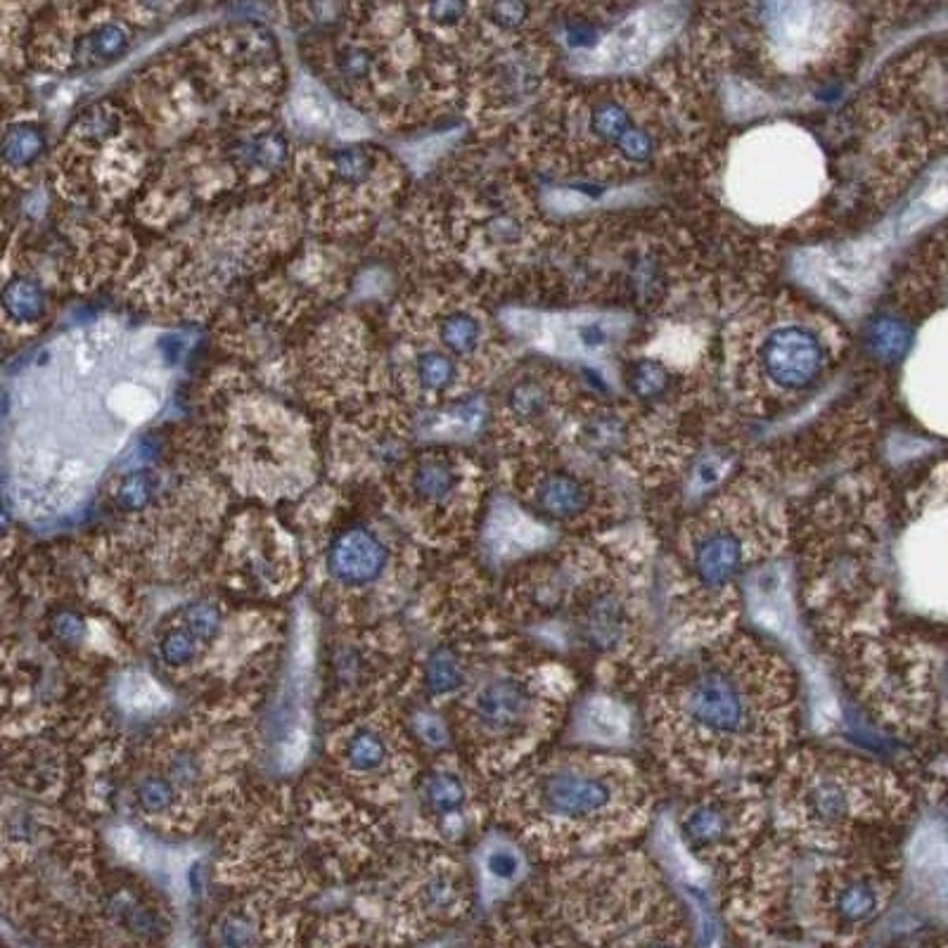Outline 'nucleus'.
Returning a JSON list of instances; mask_svg holds the SVG:
<instances>
[{
    "instance_id": "f8f14e48",
    "label": "nucleus",
    "mask_w": 948,
    "mask_h": 948,
    "mask_svg": "<svg viewBox=\"0 0 948 948\" xmlns=\"http://www.w3.org/2000/svg\"><path fill=\"white\" fill-rule=\"evenodd\" d=\"M522 496L536 520L557 527H588L600 520V493L588 477L562 467L536 470L524 477Z\"/></svg>"
},
{
    "instance_id": "cd10ccee",
    "label": "nucleus",
    "mask_w": 948,
    "mask_h": 948,
    "mask_svg": "<svg viewBox=\"0 0 948 948\" xmlns=\"http://www.w3.org/2000/svg\"><path fill=\"white\" fill-rule=\"evenodd\" d=\"M159 655L169 666H185L197 655V638L190 631H169L159 643Z\"/></svg>"
},
{
    "instance_id": "aec40b11",
    "label": "nucleus",
    "mask_w": 948,
    "mask_h": 948,
    "mask_svg": "<svg viewBox=\"0 0 948 948\" xmlns=\"http://www.w3.org/2000/svg\"><path fill=\"white\" fill-rule=\"evenodd\" d=\"M425 688L432 697H451L470 688V666L460 652L439 648L425 662Z\"/></svg>"
},
{
    "instance_id": "7c9ffc66",
    "label": "nucleus",
    "mask_w": 948,
    "mask_h": 948,
    "mask_svg": "<svg viewBox=\"0 0 948 948\" xmlns=\"http://www.w3.org/2000/svg\"><path fill=\"white\" fill-rule=\"evenodd\" d=\"M666 384V370L655 361H640L631 373V387L633 392L643 399L657 396Z\"/></svg>"
},
{
    "instance_id": "39448f33",
    "label": "nucleus",
    "mask_w": 948,
    "mask_h": 948,
    "mask_svg": "<svg viewBox=\"0 0 948 948\" xmlns=\"http://www.w3.org/2000/svg\"><path fill=\"white\" fill-rule=\"evenodd\" d=\"M567 666L524 652L465 690L460 723L479 771L501 780L546 752L574 700Z\"/></svg>"
},
{
    "instance_id": "ddd939ff",
    "label": "nucleus",
    "mask_w": 948,
    "mask_h": 948,
    "mask_svg": "<svg viewBox=\"0 0 948 948\" xmlns=\"http://www.w3.org/2000/svg\"><path fill=\"white\" fill-rule=\"evenodd\" d=\"M565 728L574 747L614 752L631 742L636 723L629 704L621 702L617 695L593 693L569 709Z\"/></svg>"
},
{
    "instance_id": "a211bd4d",
    "label": "nucleus",
    "mask_w": 948,
    "mask_h": 948,
    "mask_svg": "<svg viewBox=\"0 0 948 948\" xmlns=\"http://www.w3.org/2000/svg\"><path fill=\"white\" fill-rule=\"evenodd\" d=\"M434 332H437L441 351L456 361L472 358L484 344V323L479 316H474V311L463 306L441 311Z\"/></svg>"
},
{
    "instance_id": "4468645a",
    "label": "nucleus",
    "mask_w": 948,
    "mask_h": 948,
    "mask_svg": "<svg viewBox=\"0 0 948 948\" xmlns=\"http://www.w3.org/2000/svg\"><path fill=\"white\" fill-rule=\"evenodd\" d=\"M477 866L486 899H505L527 885L534 858L510 832L498 830L479 847Z\"/></svg>"
},
{
    "instance_id": "b1692460",
    "label": "nucleus",
    "mask_w": 948,
    "mask_h": 948,
    "mask_svg": "<svg viewBox=\"0 0 948 948\" xmlns=\"http://www.w3.org/2000/svg\"><path fill=\"white\" fill-rule=\"evenodd\" d=\"M392 752H389V742L382 733L370 728H361L354 733V738L347 742V761L354 771L373 773L387 764Z\"/></svg>"
},
{
    "instance_id": "20e7f679",
    "label": "nucleus",
    "mask_w": 948,
    "mask_h": 948,
    "mask_svg": "<svg viewBox=\"0 0 948 948\" xmlns=\"http://www.w3.org/2000/svg\"><path fill=\"white\" fill-rule=\"evenodd\" d=\"M768 818L785 842L851 849L863 832L906 821L911 790L892 768L828 747L794 749L775 768Z\"/></svg>"
},
{
    "instance_id": "412c9836",
    "label": "nucleus",
    "mask_w": 948,
    "mask_h": 948,
    "mask_svg": "<svg viewBox=\"0 0 948 948\" xmlns=\"http://www.w3.org/2000/svg\"><path fill=\"white\" fill-rule=\"evenodd\" d=\"M633 128H640V124L619 98L607 95V98L593 100L591 107H588V133L598 143L614 147V152H617V145L629 136Z\"/></svg>"
},
{
    "instance_id": "c9c22d12",
    "label": "nucleus",
    "mask_w": 948,
    "mask_h": 948,
    "mask_svg": "<svg viewBox=\"0 0 948 948\" xmlns=\"http://www.w3.org/2000/svg\"><path fill=\"white\" fill-rule=\"evenodd\" d=\"M114 844H117L119 854L131 858V861H136V856L140 854V842L133 837V832H128V830L114 832Z\"/></svg>"
},
{
    "instance_id": "72a5a7b5",
    "label": "nucleus",
    "mask_w": 948,
    "mask_h": 948,
    "mask_svg": "<svg viewBox=\"0 0 948 948\" xmlns=\"http://www.w3.org/2000/svg\"><path fill=\"white\" fill-rule=\"evenodd\" d=\"M418 730H420L422 740H425L427 745H432V747H444L446 745L448 733H446L444 723H441L437 716L422 714L418 719Z\"/></svg>"
},
{
    "instance_id": "473e14b6",
    "label": "nucleus",
    "mask_w": 948,
    "mask_h": 948,
    "mask_svg": "<svg viewBox=\"0 0 948 948\" xmlns=\"http://www.w3.org/2000/svg\"><path fill=\"white\" fill-rule=\"evenodd\" d=\"M726 467H728L726 460H721L719 463V458H707L704 463L697 465V470L693 474L695 491H707L714 484H719V479L723 477V472H726Z\"/></svg>"
},
{
    "instance_id": "c85d7f7f",
    "label": "nucleus",
    "mask_w": 948,
    "mask_h": 948,
    "mask_svg": "<svg viewBox=\"0 0 948 948\" xmlns=\"http://www.w3.org/2000/svg\"><path fill=\"white\" fill-rule=\"evenodd\" d=\"M185 624H188L185 631H190L197 640L216 638V633L221 629L219 610L211 602H195L185 612Z\"/></svg>"
},
{
    "instance_id": "1a4fd4ad",
    "label": "nucleus",
    "mask_w": 948,
    "mask_h": 948,
    "mask_svg": "<svg viewBox=\"0 0 948 948\" xmlns=\"http://www.w3.org/2000/svg\"><path fill=\"white\" fill-rule=\"evenodd\" d=\"M562 621L567 638L588 655L598 657L614 674L640 671L652 652L650 612L643 588L621 567L605 565L576 595Z\"/></svg>"
},
{
    "instance_id": "e433bc0d",
    "label": "nucleus",
    "mask_w": 948,
    "mask_h": 948,
    "mask_svg": "<svg viewBox=\"0 0 948 948\" xmlns=\"http://www.w3.org/2000/svg\"><path fill=\"white\" fill-rule=\"evenodd\" d=\"M12 531V517L10 512L0 505V538H5Z\"/></svg>"
},
{
    "instance_id": "dca6fc26",
    "label": "nucleus",
    "mask_w": 948,
    "mask_h": 948,
    "mask_svg": "<svg viewBox=\"0 0 948 948\" xmlns=\"http://www.w3.org/2000/svg\"><path fill=\"white\" fill-rule=\"evenodd\" d=\"M420 799L427 813L437 818L441 830L451 839L465 835L474 813V787L456 768H434L422 780Z\"/></svg>"
},
{
    "instance_id": "9b49d317",
    "label": "nucleus",
    "mask_w": 948,
    "mask_h": 948,
    "mask_svg": "<svg viewBox=\"0 0 948 948\" xmlns=\"http://www.w3.org/2000/svg\"><path fill=\"white\" fill-rule=\"evenodd\" d=\"M754 361L766 387L799 394L821 380L830 363V344L809 320H783L761 332Z\"/></svg>"
},
{
    "instance_id": "6e6552de",
    "label": "nucleus",
    "mask_w": 948,
    "mask_h": 948,
    "mask_svg": "<svg viewBox=\"0 0 948 948\" xmlns=\"http://www.w3.org/2000/svg\"><path fill=\"white\" fill-rule=\"evenodd\" d=\"M674 811L681 849L711 873H733L759 847L768 818V794L757 780H726L700 790Z\"/></svg>"
},
{
    "instance_id": "423d86ee",
    "label": "nucleus",
    "mask_w": 948,
    "mask_h": 948,
    "mask_svg": "<svg viewBox=\"0 0 948 948\" xmlns=\"http://www.w3.org/2000/svg\"><path fill=\"white\" fill-rule=\"evenodd\" d=\"M849 683L877 721L903 735L944 738V652L911 636H866L847 643Z\"/></svg>"
},
{
    "instance_id": "0eeeda50",
    "label": "nucleus",
    "mask_w": 948,
    "mask_h": 948,
    "mask_svg": "<svg viewBox=\"0 0 948 948\" xmlns=\"http://www.w3.org/2000/svg\"><path fill=\"white\" fill-rule=\"evenodd\" d=\"M899 873L868 854L835 851L804 875L797 896L802 925L830 946L849 948L873 934L892 908Z\"/></svg>"
},
{
    "instance_id": "c756f323",
    "label": "nucleus",
    "mask_w": 948,
    "mask_h": 948,
    "mask_svg": "<svg viewBox=\"0 0 948 948\" xmlns=\"http://www.w3.org/2000/svg\"><path fill=\"white\" fill-rule=\"evenodd\" d=\"M124 700L131 704L133 709H157L159 704L164 702V695L150 678L133 674L126 678Z\"/></svg>"
},
{
    "instance_id": "f257e3e1",
    "label": "nucleus",
    "mask_w": 948,
    "mask_h": 948,
    "mask_svg": "<svg viewBox=\"0 0 948 948\" xmlns=\"http://www.w3.org/2000/svg\"><path fill=\"white\" fill-rule=\"evenodd\" d=\"M797 688L787 657L754 633L681 652L645 695V738L664 778L693 792L775 771L797 738Z\"/></svg>"
},
{
    "instance_id": "2f4dec72",
    "label": "nucleus",
    "mask_w": 948,
    "mask_h": 948,
    "mask_svg": "<svg viewBox=\"0 0 948 948\" xmlns=\"http://www.w3.org/2000/svg\"><path fill=\"white\" fill-rule=\"evenodd\" d=\"M200 780V761L195 754L178 752L169 761V783L174 787H192Z\"/></svg>"
},
{
    "instance_id": "bb28decb",
    "label": "nucleus",
    "mask_w": 948,
    "mask_h": 948,
    "mask_svg": "<svg viewBox=\"0 0 948 948\" xmlns=\"http://www.w3.org/2000/svg\"><path fill=\"white\" fill-rule=\"evenodd\" d=\"M136 799H138L140 809L152 813V816H157V813H164L171 804H174L176 787L164 778H145L143 783L138 785Z\"/></svg>"
},
{
    "instance_id": "4be33fe9",
    "label": "nucleus",
    "mask_w": 948,
    "mask_h": 948,
    "mask_svg": "<svg viewBox=\"0 0 948 948\" xmlns=\"http://www.w3.org/2000/svg\"><path fill=\"white\" fill-rule=\"evenodd\" d=\"M413 387L422 396H441L458 382V361L441 349H422L411 363Z\"/></svg>"
},
{
    "instance_id": "f704fd0d",
    "label": "nucleus",
    "mask_w": 948,
    "mask_h": 948,
    "mask_svg": "<svg viewBox=\"0 0 948 948\" xmlns=\"http://www.w3.org/2000/svg\"><path fill=\"white\" fill-rule=\"evenodd\" d=\"M53 629H55V633H57V636H60L62 640H67V643H72V640L81 638V633H83V621H81V617H76L74 612H62V614H57V617H55Z\"/></svg>"
},
{
    "instance_id": "f03ea898",
    "label": "nucleus",
    "mask_w": 948,
    "mask_h": 948,
    "mask_svg": "<svg viewBox=\"0 0 948 948\" xmlns=\"http://www.w3.org/2000/svg\"><path fill=\"white\" fill-rule=\"evenodd\" d=\"M491 809L534 861L612 854L648 830L655 787L617 752L569 747L541 752L498 780Z\"/></svg>"
},
{
    "instance_id": "a878e982",
    "label": "nucleus",
    "mask_w": 948,
    "mask_h": 948,
    "mask_svg": "<svg viewBox=\"0 0 948 948\" xmlns=\"http://www.w3.org/2000/svg\"><path fill=\"white\" fill-rule=\"evenodd\" d=\"M157 479L147 470L126 474L117 486V503L124 512H140L155 498Z\"/></svg>"
},
{
    "instance_id": "393cba45",
    "label": "nucleus",
    "mask_w": 948,
    "mask_h": 948,
    "mask_svg": "<svg viewBox=\"0 0 948 948\" xmlns=\"http://www.w3.org/2000/svg\"><path fill=\"white\" fill-rule=\"evenodd\" d=\"M870 347L885 361H896L911 347V330L894 318L877 320L870 330Z\"/></svg>"
},
{
    "instance_id": "2eb2a0df",
    "label": "nucleus",
    "mask_w": 948,
    "mask_h": 948,
    "mask_svg": "<svg viewBox=\"0 0 948 948\" xmlns=\"http://www.w3.org/2000/svg\"><path fill=\"white\" fill-rule=\"evenodd\" d=\"M389 565V548L368 527L344 529L328 550V569L347 586L373 584Z\"/></svg>"
},
{
    "instance_id": "9d476101",
    "label": "nucleus",
    "mask_w": 948,
    "mask_h": 948,
    "mask_svg": "<svg viewBox=\"0 0 948 948\" xmlns=\"http://www.w3.org/2000/svg\"><path fill=\"white\" fill-rule=\"evenodd\" d=\"M408 508L444 538L470 529L479 505V474L463 456L448 451L420 453L403 470Z\"/></svg>"
},
{
    "instance_id": "7ed1b4c3",
    "label": "nucleus",
    "mask_w": 948,
    "mask_h": 948,
    "mask_svg": "<svg viewBox=\"0 0 948 948\" xmlns=\"http://www.w3.org/2000/svg\"><path fill=\"white\" fill-rule=\"evenodd\" d=\"M783 543L778 515L738 493L685 524L662 588L676 643L695 650L738 631L749 576L773 562Z\"/></svg>"
},
{
    "instance_id": "5701e85b",
    "label": "nucleus",
    "mask_w": 948,
    "mask_h": 948,
    "mask_svg": "<svg viewBox=\"0 0 948 948\" xmlns=\"http://www.w3.org/2000/svg\"><path fill=\"white\" fill-rule=\"evenodd\" d=\"M43 152H46V136H43L41 126L31 124V121L12 124L0 140V157L12 171L29 169Z\"/></svg>"
},
{
    "instance_id": "f3484780",
    "label": "nucleus",
    "mask_w": 948,
    "mask_h": 948,
    "mask_svg": "<svg viewBox=\"0 0 948 948\" xmlns=\"http://www.w3.org/2000/svg\"><path fill=\"white\" fill-rule=\"evenodd\" d=\"M136 41L131 19H83L81 31H76L69 48V69L105 67L128 53Z\"/></svg>"
},
{
    "instance_id": "6ab92c4d",
    "label": "nucleus",
    "mask_w": 948,
    "mask_h": 948,
    "mask_svg": "<svg viewBox=\"0 0 948 948\" xmlns=\"http://www.w3.org/2000/svg\"><path fill=\"white\" fill-rule=\"evenodd\" d=\"M0 306L12 323L36 325L46 316L48 297L38 280L29 278V275H17L0 290Z\"/></svg>"
}]
</instances>
